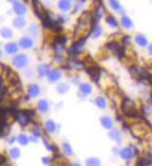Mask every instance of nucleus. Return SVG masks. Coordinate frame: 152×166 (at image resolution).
<instances>
[{"label":"nucleus","instance_id":"1","mask_svg":"<svg viewBox=\"0 0 152 166\" xmlns=\"http://www.w3.org/2000/svg\"><path fill=\"white\" fill-rule=\"evenodd\" d=\"M122 109H123V112H124V114L128 117L135 118V117L138 116V112H137V110H135V104L132 102V100L129 99V98L125 97L123 100Z\"/></svg>","mask_w":152,"mask_h":166},{"label":"nucleus","instance_id":"2","mask_svg":"<svg viewBox=\"0 0 152 166\" xmlns=\"http://www.w3.org/2000/svg\"><path fill=\"white\" fill-rule=\"evenodd\" d=\"M136 154V149L133 147H128L123 149L121 152V157L124 160H130Z\"/></svg>","mask_w":152,"mask_h":166},{"label":"nucleus","instance_id":"3","mask_svg":"<svg viewBox=\"0 0 152 166\" xmlns=\"http://www.w3.org/2000/svg\"><path fill=\"white\" fill-rule=\"evenodd\" d=\"M12 63L15 66L19 67V68H22L27 64V58L24 55H19V56L13 58Z\"/></svg>","mask_w":152,"mask_h":166},{"label":"nucleus","instance_id":"4","mask_svg":"<svg viewBox=\"0 0 152 166\" xmlns=\"http://www.w3.org/2000/svg\"><path fill=\"white\" fill-rule=\"evenodd\" d=\"M86 73L91 76V78L94 81L97 82L100 77V70L97 67H90L86 69Z\"/></svg>","mask_w":152,"mask_h":166},{"label":"nucleus","instance_id":"5","mask_svg":"<svg viewBox=\"0 0 152 166\" xmlns=\"http://www.w3.org/2000/svg\"><path fill=\"white\" fill-rule=\"evenodd\" d=\"M16 118H17L18 122H19L21 125H26V124L31 121L30 118L27 117L26 114L23 112H21L19 113H17Z\"/></svg>","mask_w":152,"mask_h":166},{"label":"nucleus","instance_id":"6","mask_svg":"<svg viewBox=\"0 0 152 166\" xmlns=\"http://www.w3.org/2000/svg\"><path fill=\"white\" fill-rule=\"evenodd\" d=\"M19 45H21V46L23 47V48H29V47L33 46V42L28 37H23L21 39V41H19Z\"/></svg>","mask_w":152,"mask_h":166},{"label":"nucleus","instance_id":"7","mask_svg":"<svg viewBox=\"0 0 152 166\" xmlns=\"http://www.w3.org/2000/svg\"><path fill=\"white\" fill-rule=\"evenodd\" d=\"M5 48H6V51L7 53L12 54V53L17 52L18 46L15 44V43H7V44L6 45V46H5Z\"/></svg>","mask_w":152,"mask_h":166},{"label":"nucleus","instance_id":"8","mask_svg":"<svg viewBox=\"0 0 152 166\" xmlns=\"http://www.w3.org/2000/svg\"><path fill=\"white\" fill-rule=\"evenodd\" d=\"M48 73L49 80L52 81V82L58 80V79H60V73L58 72V71H56V70L50 71V72H48Z\"/></svg>","mask_w":152,"mask_h":166},{"label":"nucleus","instance_id":"9","mask_svg":"<svg viewBox=\"0 0 152 166\" xmlns=\"http://www.w3.org/2000/svg\"><path fill=\"white\" fill-rule=\"evenodd\" d=\"M39 91H40V89H39L38 85H30V87L28 89L29 96L30 97H36L37 95L39 94Z\"/></svg>","mask_w":152,"mask_h":166},{"label":"nucleus","instance_id":"10","mask_svg":"<svg viewBox=\"0 0 152 166\" xmlns=\"http://www.w3.org/2000/svg\"><path fill=\"white\" fill-rule=\"evenodd\" d=\"M107 47H108V48L110 49V51H112V52H114V53H118V51L120 50V46H119V44H118L117 42H114V41L108 43V44H107Z\"/></svg>","mask_w":152,"mask_h":166},{"label":"nucleus","instance_id":"11","mask_svg":"<svg viewBox=\"0 0 152 166\" xmlns=\"http://www.w3.org/2000/svg\"><path fill=\"white\" fill-rule=\"evenodd\" d=\"M101 124H102V125L104 126L105 128L107 129H110L111 126H112V121L110 118L108 117H102L101 118Z\"/></svg>","mask_w":152,"mask_h":166},{"label":"nucleus","instance_id":"12","mask_svg":"<svg viewBox=\"0 0 152 166\" xmlns=\"http://www.w3.org/2000/svg\"><path fill=\"white\" fill-rule=\"evenodd\" d=\"M14 10L16 11V13H17V14L22 15V14H24V13H25L26 9H25V7H24V6L21 5V4H19V3H15V5H14Z\"/></svg>","mask_w":152,"mask_h":166},{"label":"nucleus","instance_id":"13","mask_svg":"<svg viewBox=\"0 0 152 166\" xmlns=\"http://www.w3.org/2000/svg\"><path fill=\"white\" fill-rule=\"evenodd\" d=\"M49 27H50V28H51L54 32H57V33H60V32L63 30L60 25H58L56 22L52 21L51 19H50V21H49Z\"/></svg>","mask_w":152,"mask_h":166},{"label":"nucleus","instance_id":"14","mask_svg":"<svg viewBox=\"0 0 152 166\" xmlns=\"http://www.w3.org/2000/svg\"><path fill=\"white\" fill-rule=\"evenodd\" d=\"M25 19H23V18H16L14 19V22H13V24L15 27H17V28H22L23 26L25 25Z\"/></svg>","mask_w":152,"mask_h":166},{"label":"nucleus","instance_id":"15","mask_svg":"<svg viewBox=\"0 0 152 166\" xmlns=\"http://www.w3.org/2000/svg\"><path fill=\"white\" fill-rule=\"evenodd\" d=\"M38 109L41 110L42 112H46L48 110V103L46 100H40L38 103Z\"/></svg>","mask_w":152,"mask_h":166},{"label":"nucleus","instance_id":"16","mask_svg":"<svg viewBox=\"0 0 152 166\" xmlns=\"http://www.w3.org/2000/svg\"><path fill=\"white\" fill-rule=\"evenodd\" d=\"M58 7H60V9L67 11L70 9V7H71V4H70L69 1H60L58 2Z\"/></svg>","mask_w":152,"mask_h":166},{"label":"nucleus","instance_id":"17","mask_svg":"<svg viewBox=\"0 0 152 166\" xmlns=\"http://www.w3.org/2000/svg\"><path fill=\"white\" fill-rule=\"evenodd\" d=\"M135 41H136V43H137L138 45L142 46L147 45V39H146V37L143 36V35H141V34L137 35V36L135 37Z\"/></svg>","mask_w":152,"mask_h":166},{"label":"nucleus","instance_id":"18","mask_svg":"<svg viewBox=\"0 0 152 166\" xmlns=\"http://www.w3.org/2000/svg\"><path fill=\"white\" fill-rule=\"evenodd\" d=\"M100 163L96 158H90L86 161V166H99Z\"/></svg>","mask_w":152,"mask_h":166},{"label":"nucleus","instance_id":"19","mask_svg":"<svg viewBox=\"0 0 152 166\" xmlns=\"http://www.w3.org/2000/svg\"><path fill=\"white\" fill-rule=\"evenodd\" d=\"M80 90H81V92H83L84 94H89L91 92V86L87 85V84H83V85H80Z\"/></svg>","mask_w":152,"mask_h":166},{"label":"nucleus","instance_id":"20","mask_svg":"<svg viewBox=\"0 0 152 166\" xmlns=\"http://www.w3.org/2000/svg\"><path fill=\"white\" fill-rule=\"evenodd\" d=\"M49 72L48 71V66L46 65H40L38 67V73L40 75H45Z\"/></svg>","mask_w":152,"mask_h":166},{"label":"nucleus","instance_id":"21","mask_svg":"<svg viewBox=\"0 0 152 166\" xmlns=\"http://www.w3.org/2000/svg\"><path fill=\"white\" fill-rule=\"evenodd\" d=\"M46 129H48V131H49V132H54V131L56 130V124H54L52 121H48V122H46Z\"/></svg>","mask_w":152,"mask_h":166},{"label":"nucleus","instance_id":"22","mask_svg":"<svg viewBox=\"0 0 152 166\" xmlns=\"http://www.w3.org/2000/svg\"><path fill=\"white\" fill-rule=\"evenodd\" d=\"M1 34L5 38H9L11 37V35H12V32L9 28H3L1 30Z\"/></svg>","mask_w":152,"mask_h":166},{"label":"nucleus","instance_id":"23","mask_svg":"<svg viewBox=\"0 0 152 166\" xmlns=\"http://www.w3.org/2000/svg\"><path fill=\"white\" fill-rule=\"evenodd\" d=\"M18 141L19 143L21 145H26L27 143H28V138H27V136L25 135H23V134H21V135H19V137H18Z\"/></svg>","mask_w":152,"mask_h":166},{"label":"nucleus","instance_id":"24","mask_svg":"<svg viewBox=\"0 0 152 166\" xmlns=\"http://www.w3.org/2000/svg\"><path fill=\"white\" fill-rule=\"evenodd\" d=\"M122 23H123V25L125 27V28H130V27L132 26L131 19L129 18H127V17H123L122 19Z\"/></svg>","mask_w":152,"mask_h":166},{"label":"nucleus","instance_id":"25","mask_svg":"<svg viewBox=\"0 0 152 166\" xmlns=\"http://www.w3.org/2000/svg\"><path fill=\"white\" fill-rule=\"evenodd\" d=\"M19 153H21V151H19V149L13 148V149L10 151V156L12 157L13 159H18V158L19 157Z\"/></svg>","mask_w":152,"mask_h":166},{"label":"nucleus","instance_id":"26","mask_svg":"<svg viewBox=\"0 0 152 166\" xmlns=\"http://www.w3.org/2000/svg\"><path fill=\"white\" fill-rule=\"evenodd\" d=\"M96 105L98 106L99 108H101V109L105 108V106H106V102H105L104 98L101 97L96 98Z\"/></svg>","mask_w":152,"mask_h":166},{"label":"nucleus","instance_id":"27","mask_svg":"<svg viewBox=\"0 0 152 166\" xmlns=\"http://www.w3.org/2000/svg\"><path fill=\"white\" fill-rule=\"evenodd\" d=\"M55 42L57 44H65L66 43V36L64 35H57L55 37Z\"/></svg>","mask_w":152,"mask_h":166},{"label":"nucleus","instance_id":"28","mask_svg":"<svg viewBox=\"0 0 152 166\" xmlns=\"http://www.w3.org/2000/svg\"><path fill=\"white\" fill-rule=\"evenodd\" d=\"M62 148H63V151L66 154H67V155H72V149L71 148V146H70L68 143H64L63 147Z\"/></svg>","mask_w":152,"mask_h":166},{"label":"nucleus","instance_id":"29","mask_svg":"<svg viewBox=\"0 0 152 166\" xmlns=\"http://www.w3.org/2000/svg\"><path fill=\"white\" fill-rule=\"evenodd\" d=\"M107 22H108L111 27H117V25H118L116 19L113 18V17H111V16H110V17L107 18Z\"/></svg>","mask_w":152,"mask_h":166},{"label":"nucleus","instance_id":"30","mask_svg":"<svg viewBox=\"0 0 152 166\" xmlns=\"http://www.w3.org/2000/svg\"><path fill=\"white\" fill-rule=\"evenodd\" d=\"M58 91L60 93L63 94V93L67 92V91H68V86L66 85H58Z\"/></svg>","mask_w":152,"mask_h":166},{"label":"nucleus","instance_id":"31","mask_svg":"<svg viewBox=\"0 0 152 166\" xmlns=\"http://www.w3.org/2000/svg\"><path fill=\"white\" fill-rule=\"evenodd\" d=\"M23 112L26 114L27 117L31 119V117H33L34 114H35V110H23Z\"/></svg>","mask_w":152,"mask_h":166},{"label":"nucleus","instance_id":"32","mask_svg":"<svg viewBox=\"0 0 152 166\" xmlns=\"http://www.w3.org/2000/svg\"><path fill=\"white\" fill-rule=\"evenodd\" d=\"M93 34H94L95 37H97L101 34V29L99 28V26H94L93 27Z\"/></svg>","mask_w":152,"mask_h":166},{"label":"nucleus","instance_id":"33","mask_svg":"<svg viewBox=\"0 0 152 166\" xmlns=\"http://www.w3.org/2000/svg\"><path fill=\"white\" fill-rule=\"evenodd\" d=\"M110 6H111L112 9H114L115 10H120L121 9V6L119 5L118 2H116V1H110Z\"/></svg>","mask_w":152,"mask_h":166},{"label":"nucleus","instance_id":"34","mask_svg":"<svg viewBox=\"0 0 152 166\" xmlns=\"http://www.w3.org/2000/svg\"><path fill=\"white\" fill-rule=\"evenodd\" d=\"M110 136L111 138H113V139H117L118 141H120V138H121V136H120V134L117 132V131H113V132H111L110 133Z\"/></svg>","mask_w":152,"mask_h":166},{"label":"nucleus","instance_id":"35","mask_svg":"<svg viewBox=\"0 0 152 166\" xmlns=\"http://www.w3.org/2000/svg\"><path fill=\"white\" fill-rule=\"evenodd\" d=\"M43 163H49V158L48 157H45V158H43Z\"/></svg>","mask_w":152,"mask_h":166},{"label":"nucleus","instance_id":"36","mask_svg":"<svg viewBox=\"0 0 152 166\" xmlns=\"http://www.w3.org/2000/svg\"><path fill=\"white\" fill-rule=\"evenodd\" d=\"M33 134H34V135H35L36 136H40V132L38 131V129H33Z\"/></svg>","mask_w":152,"mask_h":166},{"label":"nucleus","instance_id":"37","mask_svg":"<svg viewBox=\"0 0 152 166\" xmlns=\"http://www.w3.org/2000/svg\"><path fill=\"white\" fill-rule=\"evenodd\" d=\"M2 93V86H1V80H0V95Z\"/></svg>","mask_w":152,"mask_h":166},{"label":"nucleus","instance_id":"38","mask_svg":"<svg viewBox=\"0 0 152 166\" xmlns=\"http://www.w3.org/2000/svg\"><path fill=\"white\" fill-rule=\"evenodd\" d=\"M72 166H82V165H80L79 163H74V164H72Z\"/></svg>","mask_w":152,"mask_h":166},{"label":"nucleus","instance_id":"39","mask_svg":"<svg viewBox=\"0 0 152 166\" xmlns=\"http://www.w3.org/2000/svg\"><path fill=\"white\" fill-rule=\"evenodd\" d=\"M0 166H4V165H0Z\"/></svg>","mask_w":152,"mask_h":166}]
</instances>
